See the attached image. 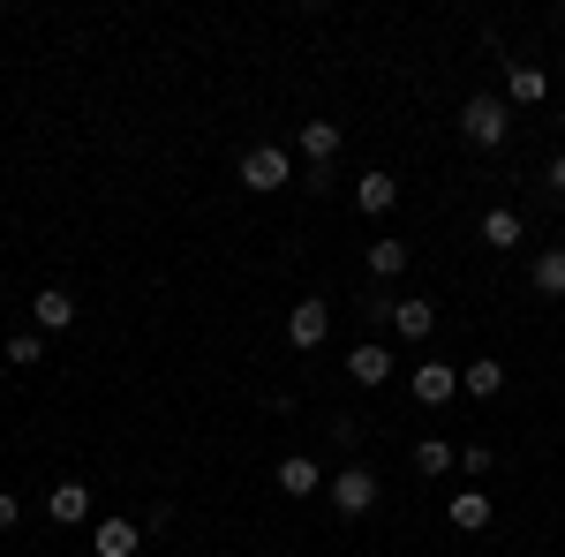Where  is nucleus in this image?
I'll list each match as a JSON object with an SVG mask.
<instances>
[{"label":"nucleus","mask_w":565,"mask_h":557,"mask_svg":"<svg viewBox=\"0 0 565 557\" xmlns=\"http://www.w3.org/2000/svg\"><path fill=\"white\" fill-rule=\"evenodd\" d=\"M505 129H513V121H505V98H490V90H482V98H468V106H460V136H468L476 151H498V143H505Z\"/></svg>","instance_id":"1"},{"label":"nucleus","mask_w":565,"mask_h":557,"mask_svg":"<svg viewBox=\"0 0 565 557\" xmlns=\"http://www.w3.org/2000/svg\"><path fill=\"white\" fill-rule=\"evenodd\" d=\"M324 490H332V513H340V519H362L370 505H377V474H370V468H340Z\"/></svg>","instance_id":"2"},{"label":"nucleus","mask_w":565,"mask_h":557,"mask_svg":"<svg viewBox=\"0 0 565 557\" xmlns=\"http://www.w3.org/2000/svg\"><path fill=\"white\" fill-rule=\"evenodd\" d=\"M287 181H295V167H287V151H279V143H257V151H242V189L271 196V189H287Z\"/></svg>","instance_id":"3"},{"label":"nucleus","mask_w":565,"mask_h":557,"mask_svg":"<svg viewBox=\"0 0 565 557\" xmlns=\"http://www.w3.org/2000/svg\"><path fill=\"white\" fill-rule=\"evenodd\" d=\"M287 340L302 346V354H309V346H324V340H332V301H295V309H287Z\"/></svg>","instance_id":"4"},{"label":"nucleus","mask_w":565,"mask_h":557,"mask_svg":"<svg viewBox=\"0 0 565 557\" xmlns=\"http://www.w3.org/2000/svg\"><path fill=\"white\" fill-rule=\"evenodd\" d=\"M407 392H415L423 407H445V399L460 392V369H452V362H415V377H407Z\"/></svg>","instance_id":"5"},{"label":"nucleus","mask_w":565,"mask_h":557,"mask_svg":"<svg viewBox=\"0 0 565 557\" xmlns=\"http://www.w3.org/2000/svg\"><path fill=\"white\" fill-rule=\"evenodd\" d=\"M45 513L61 519V527H84L90 519V482H53V490H45Z\"/></svg>","instance_id":"6"},{"label":"nucleus","mask_w":565,"mask_h":557,"mask_svg":"<svg viewBox=\"0 0 565 557\" xmlns=\"http://www.w3.org/2000/svg\"><path fill=\"white\" fill-rule=\"evenodd\" d=\"M271 482H279V490H287V497H317V490H324V468H317V460H309V452H287V460H279V474H271Z\"/></svg>","instance_id":"7"},{"label":"nucleus","mask_w":565,"mask_h":557,"mask_svg":"<svg viewBox=\"0 0 565 557\" xmlns=\"http://www.w3.org/2000/svg\"><path fill=\"white\" fill-rule=\"evenodd\" d=\"M505 98H513V106H543V98H551V76H543L535 61H513V68H505Z\"/></svg>","instance_id":"8"},{"label":"nucleus","mask_w":565,"mask_h":557,"mask_svg":"<svg viewBox=\"0 0 565 557\" xmlns=\"http://www.w3.org/2000/svg\"><path fill=\"white\" fill-rule=\"evenodd\" d=\"M392 204H399V181H392V173H362V181H354V212L385 218Z\"/></svg>","instance_id":"9"},{"label":"nucleus","mask_w":565,"mask_h":557,"mask_svg":"<svg viewBox=\"0 0 565 557\" xmlns=\"http://www.w3.org/2000/svg\"><path fill=\"white\" fill-rule=\"evenodd\" d=\"M445 519H452L460 535H482V527H490V497H482V490H452V505H445Z\"/></svg>","instance_id":"10"},{"label":"nucleus","mask_w":565,"mask_h":557,"mask_svg":"<svg viewBox=\"0 0 565 557\" xmlns=\"http://www.w3.org/2000/svg\"><path fill=\"white\" fill-rule=\"evenodd\" d=\"M136 543H143L136 519H98V535H90V550H98V557H136Z\"/></svg>","instance_id":"11"},{"label":"nucleus","mask_w":565,"mask_h":557,"mask_svg":"<svg viewBox=\"0 0 565 557\" xmlns=\"http://www.w3.org/2000/svg\"><path fill=\"white\" fill-rule=\"evenodd\" d=\"M348 377H354V385H370V392H377V385L392 377L385 346H377V340H370V346H354V354H348Z\"/></svg>","instance_id":"12"},{"label":"nucleus","mask_w":565,"mask_h":557,"mask_svg":"<svg viewBox=\"0 0 565 557\" xmlns=\"http://www.w3.org/2000/svg\"><path fill=\"white\" fill-rule=\"evenodd\" d=\"M295 143H302L317 167H332V159H340V121H302V136H295Z\"/></svg>","instance_id":"13"},{"label":"nucleus","mask_w":565,"mask_h":557,"mask_svg":"<svg viewBox=\"0 0 565 557\" xmlns=\"http://www.w3.org/2000/svg\"><path fill=\"white\" fill-rule=\"evenodd\" d=\"M430 324H437L430 301H392V332L399 340H430Z\"/></svg>","instance_id":"14"},{"label":"nucleus","mask_w":565,"mask_h":557,"mask_svg":"<svg viewBox=\"0 0 565 557\" xmlns=\"http://www.w3.org/2000/svg\"><path fill=\"white\" fill-rule=\"evenodd\" d=\"M521 212H505V204H498V212H482V242H490V249H521Z\"/></svg>","instance_id":"15"},{"label":"nucleus","mask_w":565,"mask_h":557,"mask_svg":"<svg viewBox=\"0 0 565 557\" xmlns=\"http://www.w3.org/2000/svg\"><path fill=\"white\" fill-rule=\"evenodd\" d=\"M31 317H39L45 332H68V324H76V301L61 294V287H45V294H39V301H31Z\"/></svg>","instance_id":"16"},{"label":"nucleus","mask_w":565,"mask_h":557,"mask_svg":"<svg viewBox=\"0 0 565 557\" xmlns=\"http://www.w3.org/2000/svg\"><path fill=\"white\" fill-rule=\"evenodd\" d=\"M527 279H535V294L558 301V294H565V249H543V257L527 264Z\"/></svg>","instance_id":"17"},{"label":"nucleus","mask_w":565,"mask_h":557,"mask_svg":"<svg viewBox=\"0 0 565 557\" xmlns=\"http://www.w3.org/2000/svg\"><path fill=\"white\" fill-rule=\"evenodd\" d=\"M460 385L476 392V399H498V392H505V362H468V369H460Z\"/></svg>","instance_id":"18"},{"label":"nucleus","mask_w":565,"mask_h":557,"mask_svg":"<svg viewBox=\"0 0 565 557\" xmlns=\"http://www.w3.org/2000/svg\"><path fill=\"white\" fill-rule=\"evenodd\" d=\"M445 468H460V452H452L445 437H423V444H415V474H445Z\"/></svg>","instance_id":"19"},{"label":"nucleus","mask_w":565,"mask_h":557,"mask_svg":"<svg viewBox=\"0 0 565 557\" xmlns=\"http://www.w3.org/2000/svg\"><path fill=\"white\" fill-rule=\"evenodd\" d=\"M370 271L377 279H399L407 271V242H370Z\"/></svg>","instance_id":"20"},{"label":"nucleus","mask_w":565,"mask_h":557,"mask_svg":"<svg viewBox=\"0 0 565 557\" xmlns=\"http://www.w3.org/2000/svg\"><path fill=\"white\" fill-rule=\"evenodd\" d=\"M8 362H15V369L45 362V340H39V332H15V340H8Z\"/></svg>","instance_id":"21"},{"label":"nucleus","mask_w":565,"mask_h":557,"mask_svg":"<svg viewBox=\"0 0 565 557\" xmlns=\"http://www.w3.org/2000/svg\"><path fill=\"white\" fill-rule=\"evenodd\" d=\"M15 519H23V505H15V497H8V490H0V535H8V527H15Z\"/></svg>","instance_id":"22"},{"label":"nucleus","mask_w":565,"mask_h":557,"mask_svg":"<svg viewBox=\"0 0 565 557\" xmlns=\"http://www.w3.org/2000/svg\"><path fill=\"white\" fill-rule=\"evenodd\" d=\"M551 189H558V196H565V159H558V167H551Z\"/></svg>","instance_id":"23"}]
</instances>
